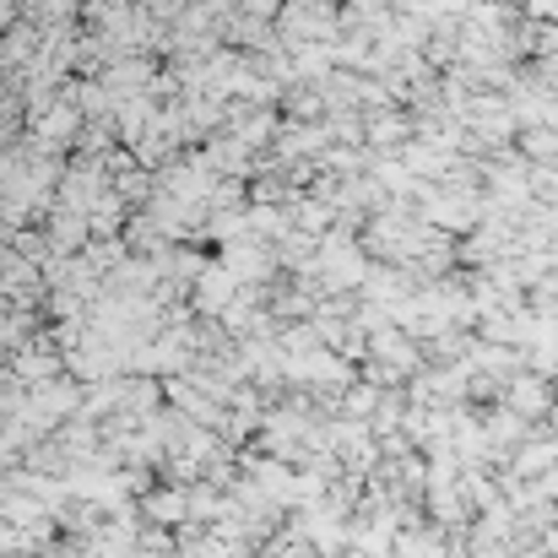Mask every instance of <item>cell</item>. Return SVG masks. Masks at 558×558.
Masks as SVG:
<instances>
[{
	"label": "cell",
	"instance_id": "7a4b0ae2",
	"mask_svg": "<svg viewBox=\"0 0 558 558\" xmlns=\"http://www.w3.org/2000/svg\"><path fill=\"white\" fill-rule=\"evenodd\" d=\"M407 131H412V114H401V109H379V114H369V136L379 147H401Z\"/></svg>",
	"mask_w": 558,
	"mask_h": 558
},
{
	"label": "cell",
	"instance_id": "6da1fadb",
	"mask_svg": "<svg viewBox=\"0 0 558 558\" xmlns=\"http://www.w3.org/2000/svg\"><path fill=\"white\" fill-rule=\"evenodd\" d=\"M505 407L515 412V417H526V423H537V417H548L558 407V390H554V379H543V374H532V369H521L505 390Z\"/></svg>",
	"mask_w": 558,
	"mask_h": 558
}]
</instances>
